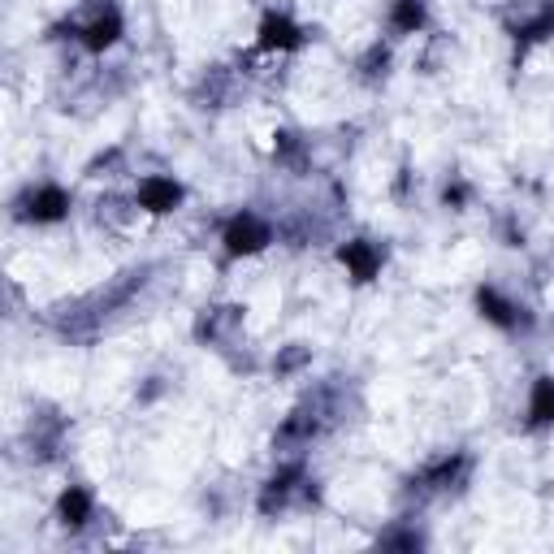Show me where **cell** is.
Here are the masks:
<instances>
[{
  "instance_id": "7a4b0ae2",
  "label": "cell",
  "mask_w": 554,
  "mask_h": 554,
  "mask_svg": "<svg viewBox=\"0 0 554 554\" xmlns=\"http://www.w3.org/2000/svg\"><path fill=\"white\" fill-rule=\"evenodd\" d=\"M135 204L143 208V213H152V217H165V213H174V208L182 204V187L174 178H165V174H152V178L139 182Z\"/></svg>"
},
{
  "instance_id": "ba28073f",
  "label": "cell",
  "mask_w": 554,
  "mask_h": 554,
  "mask_svg": "<svg viewBox=\"0 0 554 554\" xmlns=\"http://www.w3.org/2000/svg\"><path fill=\"white\" fill-rule=\"evenodd\" d=\"M57 520L70 524V529H83V524L91 520V494L83 490V485H70V490L57 498Z\"/></svg>"
},
{
  "instance_id": "277c9868",
  "label": "cell",
  "mask_w": 554,
  "mask_h": 554,
  "mask_svg": "<svg viewBox=\"0 0 554 554\" xmlns=\"http://www.w3.org/2000/svg\"><path fill=\"white\" fill-rule=\"evenodd\" d=\"M78 39H83V48L87 52H104V48H113L117 39H122V13L117 9H104L96 13L83 31H78Z\"/></svg>"
},
{
  "instance_id": "5b68a950",
  "label": "cell",
  "mask_w": 554,
  "mask_h": 554,
  "mask_svg": "<svg viewBox=\"0 0 554 554\" xmlns=\"http://www.w3.org/2000/svg\"><path fill=\"white\" fill-rule=\"evenodd\" d=\"M303 44V35H299V26L286 18V13H269L265 22H260V48H269V52H290V48H299Z\"/></svg>"
},
{
  "instance_id": "9c48e42d",
  "label": "cell",
  "mask_w": 554,
  "mask_h": 554,
  "mask_svg": "<svg viewBox=\"0 0 554 554\" xmlns=\"http://www.w3.org/2000/svg\"><path fill=\"white\" fill-rule=\"evenodd\" d=\"M529 420H533V425H554V377H537L533 381Z\"/></svg>"
},
{
  "instance_id": "30bf717a",
  "label": "cell",
  "mask_w": 554,
  "mask_h": 554,
  "mask_svg": "<svg viewBox=\"0 0 554 554\" xmlns=\"http://www.w3.org/2000/svg\"><path fill=\"white\" fill-rule=\"evenodd\" d=\"M390 22L399 35H416L420 26H425V0H394Z\"/></svg>"
},
{
  "instance_id": "52a82bcc",
  "label": "cell",
  "mask_w": 554,
  "mask_h": 554,
  "mask_svg": "<svg viewBox=\"0 0 554 554\" xmlns=\"http://www.w3.org/2000/svg\"><path fill=\"white\" fill-rule=\"evenodd\" d=\"M477 308H481V316H485V321H490V325H498V329H516V325H520V312H516V303H511V299H503L494 286H481V290H477Z\"/></svg>"
},
{
  "instance_id": "8992f818",
  "label": "cell",
  "mask_w": 554,
  "mask_h": 554,
  "mask_svg": "<svg viewBox=\"0 0 554 554\" xmlns=\"http://www.w3.org/2000/svg\"><path fill=\"white\" fill-rule=\"evenodd\" d=\"M342 265H347V273L355 277V282H373V277L381 273V252L373 243L355 239V243L342 247Z\"/></svg>"
},
{
  "instance_id": "3957f363",
  "label": "cell",
  "mask_w": 554,
  "mask_h": 554,
  "mask_svg": "<svg viewBox=\"0 0 554 554\" xmlns=\"http://www.w3.org/2000/svg\"><path fill=\"white\" fill-rule=\"evenodd\" d=\"M70 213V195H65L57 182H44L39 191H31V200H26V217L35 221V226H52V221H61Z\"/></svg>"
},
{
  "instance_id": "6da1fadb",
  "label": "cell",
  "mask_w": 554,
  "mask_h": 554,
  "mask_svg": "<svg viewBox=\"0 0 554 554\" xmlns=\"http://www.w3.org/2000/svg\"><path fill=\"white\" fill-rule=\"evenodd\" d=\"M221 243H226L230 256H256V252H265V247L273 243V230L256 213H239L226 226V239H221Z\"/></svg>"
}]
</instances>
